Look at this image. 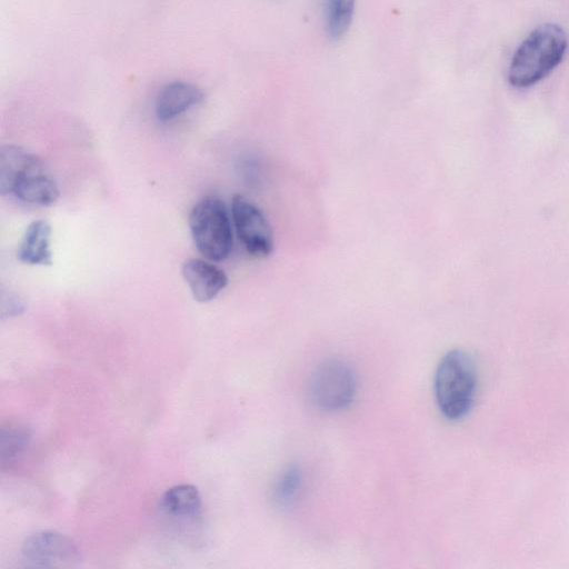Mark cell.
I'll return each mask as SVG.
<instances>
[{"label": "cell", "mask_w": 569, "mask_h": 569, "mask_svg": "<svg viewBox=\"0 0 569 569\" xmlns=\"http://www.w3.org/2000/svg\"><path fill=\"white\" fill-rule=\"evenodd\" d=\"M567 36L561 27L545 23L533 29L516 50L509 67V82L530 87L548 76L562 60Z\"/></svg>", "instance_id": "obj_2"}, {"label": "cell", "mask_w": 569, "mask_h": 569, "mask_svg": "<svg viewBox=\"0 0 569 569\" xmlns=\"http://www.w3.org/2000/svg\"><path fill=\"white\" fill-rule=\"evenodd\" d=\"M0 191L22 202L48 207L59 198V188L42 160L20 146H2Z\"/></svg>", "instance_id": "obj_1"}, {"label": "cell", "mask_w": 569, "mask_h": 569, "mask_svg": "<svg viewBox=\"0 0 569 569\" xmlns=\"http://www.w3.org/2000/svg\"><path fill=\"white\" fill-rule=\"evenodd\" d=\"M203 100V92L192 83L173 81L164 84L154 101V112L162 121H170Z\"/></svg>", "instance_id": "obj_9"}, {"label": "cell", "mask_w": 569, "mask_h": 569, "mask_svg": "<svg viewBox=\"0 0 569 569\" xmlns=\"http://www.w3.org/2000/svg\"><path fill=\"white\" fill-rule=\"evenodd\" d=\"M189 227L197 249L211 261L227 259L233 236L229 212L222 200L209 196L198 201L189 214Z\"/></svg>", "instance_id": "obj_4"}, {"label": "cell", "mask_w": 569, "mask_h": 569, "mask_svg": "<svg viewBox=\"0 0 569 569\" xmlns=\"http://www.w3.org/2000/svg\"><path fill=\"white\" fill-rule=\"evenodd\" d=\"M356 0H322L325 27L331 40H339L349 29Z\"/></svg>", "instance_id": "obj_12"}, {"label": "cell", "mask_w": 569, "mask_h": 569, "mask_svg": "<svg viewBox=\"0 0 569 569\" xmlns=\"http://www.w3.org/2000/svg\"><path fill=\"white\" fill-rule=\"evenodd\" d=\"M159 509L162 513L174 518L194 517L200 512L201 497L193 485H177L160 497Z\"/></svg>", "instance_id": "obj_11"}, {"label": "cell", "mask_w": 569, "mask_h": 569, "mask_svg": "<svg viewBox=\"0 0 569 569\" xmlns=\"http://www.w3.org/2000/svg\"><path fill=\"white\" fill-rule=\"evenodd\" d=\"M309 389L311 399L318 408L325 411L340 410L355 397V373L341 360H326L312 373Z\"/></svg>", "instance_id": "obj_5"}, {"label": "cell", "mask_w": 569, "mask_h": 569, "mask_svg": "<svg viewBox=\"0 0 569 569\" xmlns=\"http://www.w3.org/2000/svg\"><path fill=\"white\" fill-rule=\"evenodd\" d=\"M301 472L297 467H288L273 487V500L281 507L291 505L301 488Z\"/></svg>", "instance_id": "obj_14"}, {"label": "cell", "mask_w": 569, "mask_h": 569, "mask_svg": "<svg viewBox=\"0 0 569 569\" xmlns=\"http://www.w3.org/2000/svg\"><path fill=\"white\" fill-rule=\"evenodd\" d=\"M23 310L24 303L19 297L12 293L2 296L1 312L3 318L20 315Z\"/></svg>", "instance_id": "obj_15"}, {"label": "cell", "mask_w": 569, "mask_h": 569, "mask_svg": "<svg viewBox=\"0 0 569 569\" xmlns=\"http://www.w3.org/2000/svg\"><path fill=\"white\" fill-rule=\"evenodd\" d=\"M181 272L193 298L199 302L214 299L228 284L224 271L203 259H188L182 264Z\"/></svg>", "instance_id": "obj_8"}, {"label": "cell", "mask_w": 569, "mask_h": 569, "mask_svg": "<svg viewBox=\"0 0 569 569\" xmlns=\"http://www.w3.org/2000/svg\"><path fill=\"white\" fill-rule=\"evenodd\" d=\"M51 227L43 219L32 221L26 229L18 259L28 264L49 266L52 263L50 249Z\"/></svg>", "instance_id": "obj_10"}, {"label": "cell", "mask_w": 569, "mask_h": 569, "mask_svg": "<svg viewBox=\"0 0 569 569\" xmlns=\"http://www.w3.org/2000/svg\"><path fill=\"white\" fill-rule=\"evenodd\" d=\"M22 556L33 567L71 568L81 560L80 549L68 536L54 531H37L22 543Z\"/></svg>", "instance_id": "obj_7"}, {"label": "cell", "mask_w": 569, "mask_h": 569, "mask_svg": "<svg viewBox=\"0 0 569 569\" xmlns=\"http://www.w3.org/2000/svg\"><path fill=\"white\" fill-rule=\"evenodd\" d=\"M477 373L471 356L461 350L448 351L435 375V396L439 410L457 420L468 413L476 395Z\"/></svg>", "instance_id": "obj_3"}, {"label": "cell", "mask_w": 569, "mask_h": 569, "mask_svg": "<svg viewBox=\"0 0 569 569\" xmlns=\"http://www.w3.org/2000/svg\"><path fill=\"white\" fill-rule=\"evenodd\" d=\"M234 229L246 251L257 258L269 256L273 250V233L262 210L252 201L237 194L231 201Z\"/></svg>", "instance_id": "obj_6"}, {"label": "cell", "mask_w": 569, "mask_h": 569, "mask_svg": "<svg viewBox=\"0 0 569 569\" xmlns=\"http://www.w3.org/2000/svg\"><path fill=\"white\" fill-rule=\"evenodd\" d=\"M30 437L31 433L24 426H2L0 431L1 460L16 458L28 446Z\"/></svg>", "instance_id": "obj_13"}]
</instances>
